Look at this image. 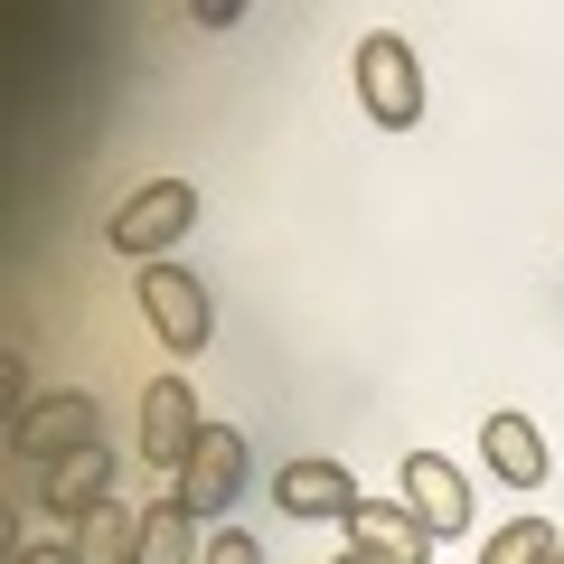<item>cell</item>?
<instances>
[{
	"label": "cell",
	"instance_id": "6da1fadb",
	"mask_svg": "<svg viewBox=\"0 0 564 564\" xmlns=\"http://www.w3.org/2000/svg\"><path fill=\"white\" fill-rule=\"evenodd\" d=\"M198 226V188L180 180V170H161V180H141L132 198L113 207V226H104V245L113 254H132V263H170V245Z\"/></svg>",
	"mask_w": 564,
	"mask_h": 564
},
{
	"label": "cell",
	"instance_id": "7a4b0ae2",
	"mask_svg": "<svg viewBox=\"0 0 564 564\" xmlns=\"http://www.w3.org/2000/svg\"><path fill=\"white\" fill-rule=\"evenodd\" d=\"M348 76H358V104H367L377 132H414L423 122V66H414V47H404L395 29H367L358 57H348Z\"/></svg>",
	"mask_w": 564,
	"mask_h": 564
},
{
	"label": "cell",
	"instance_id": "3957f363",
	"mask_svg": "<svg viewBox=\"0 0 564 564\" xmlns=\"http://www.w3.org/2000/svg\"><path fill=\"white\" fill-rule=\"evenodd\" d=\"M141 321H151V339L170 348V358H198L207 329H217V311H207V282L188 273V263H141Z\"/></svg>",
	"mask_w": 564,
	"mask_h": 564
},
{
	"label": "cell",
	"instance_id": "277c9868",
	"mask_svg": "<svg viewBox=\"0 0 564 564\" xmlns=\"http://www.w3.org/2000/svg\"><path fill=\"white\" fill-rule=\"evenodd\" d=\"M104 433H95V395L85 386H57V395H39L20 423H10V462H29V470H57V462H76V452H95Z\"/></svg>",
	"mask_w": 564,
	"mask_h": 564
},
{
	"label": "cell",
	"instance_id": "5b68a950",
	"mask_svg": "<svg viewBox=\"0 0 564 564\" xmlns=\"http://www.w3.org/2000/svg\"><path fill=\"white\" fill-rule=\"evenodd\" d=\"M245 489V433L236 423H207L198 433V452H188V470H180V489H170V499L188 508V518H226V499H236Z\"/></svg>",
	"mask_w": 564,
	"mask_h": 564
},
{
	"label": "cell",
	"instance_id": "8992f818",
	"mask_svg": "<svg viewBox=\"0 0 564 564\" xmlns=\"http://www.w3.org/2000/svg\"><path fill=\"white\" fill-rule=\"evenodd\" d=\"M273 508H282V518H302V527H348L367 508V489H358V470H339V462H282Z\"/></svg>",
	"mask_w": 564,
	"mask_h": 564
},
{
	"label": "cell",
	"instance_id": "52a82bcc",
	"mask_svg": "<svg viewBox=\"0 0 564 564\" xmlns=\"http://www.w3.org/2000/svg\"><path fill=\"white\" fill-rule=\"evenodd\" d=\"M198 395H188L180 377H151V395H141V452H151V470H188V452H198Z\"/></svg>",
	"mask_w": 564,
	"mask_h": 564
},
{
	"label": "cell",
	"instance_id": "ba28073f",
	"mask_svg": "<svg viewBox=\"0 0 564 564\" xmlns=\"http://www.w3.org/2000/svg\"><path fill=\"white\" fill-rule=\"evenodd\" d=\"M404 508H414L433 536H462L470 527V480L443 462V452H404Z\"/></svg>",
	"mask_w": 564,
	"mask_h": 564
},
{
	"label": "cell",
	"instance_id": "9c48e42d",
	"mask_svg": "<svg viewBox=\"0 0 564 564\" xmlns=\"http://www.w3.org/2000/svg\"><path fill=\"white\" fill-rule=\"evenodd\" d=\"M480 462H489V480H508V489H545V480H555L545 433H536L527 414H489V423H480Z\"/></svg>",
	"mask_w": 564,
	"mask_h": 564
},
{
	"label": "cell",
	"instance_id": "30bf717a",
	"mask_svg": "<svg viewBox=\"0 0 564 564\" xmlns=\"http://www.w3.org/2000/svg\"><path fill=\"white\" fill-rule=\"evenodd\" d=\"M348 545H358V555H377V564H433V527L414 518V508H386V499H367L358 518H348Z\"/></svg>",
	"mask_w": 564,
	"mask_h": 564
},
{
	"label": "cell",
	"instance_id": "8fae6325",
	"mask_svg": "<svg viewBox=\"0 0 564 564\" xmlns=\"http://www.w3.org/2000/svg\"><path fill=\"white\" fill-rule=\"evenodd\" d=\"M39 499H47V518H66V527H85L95 508H113V452H76V462H57L39 480Z\"/></svg>",
	"mask_w": 564,
	"mask_h": 564
},
{
	"label": "cell",
	"instance_id": "7c38bea8",
	"mask_svg": "<svg viewBox=\"0 0 564 564\" xmlns=\"http://www.w3.org/2000/svg\"><path fill=\"white\" fill-rule=\"evenodd\" d=\"M76 564H141V508H95L76 527Z\"/></svg>",
	"mask_w": 564,
	"mask_h": 564
},
{
	"label": "cell",
	"instance_id": "4fadbf2b",
	"mask_svg": "<svg viewBox=\"0 0 564 564\" xmlns=\"http://www.w3.org/2000/svg\"><path fill=\"white\" fill-rule=\"evenodd\" d=\"M207 545H198V518H188L180 499H161V508H141V564H198Z\"/></svg>",
	"mask_w": 564,
	"mask_h": 564
},
{
	"label": "cell",
	"instance_id": "5bb4252c",
	"mask_svg": "<svg viewBox=\"0 0 564 564\" xmlns=\"http://www.w3.org/2000/svg\"><path fill=\"white\" fill-rule=\"evenodd\" d=\"M555 545H564V536H555L545 518H508L499 536H489V555H480V564H555Z\"/></svg>",
	"mask_w": 564,
	"mask_h": 564
},
{
	"label": "cell",
	"instance_id": "9a60e30c",
	"mask_svg": "<svg viewBox=\"0 0 564 564\" xmlns=\"http://www.w3.org/2000/svg\"><path fill=\"white\" fill-rule=\"evenodd\" d=\"M198 564H263V545L245 536V527H217V536H207V555Z\"/></svg>",
	"mask_w": 564,
	"mask_h": 564
},
{
	"label": "cell",
	"instance_id": "2e32d148",
	"mask_svg": "<svg viewBox=\"0 0 564 564\" xmlns=\"http://www.w3.org/2000/svg\"><path fill=\"white\" fill-rule=\"evenodd\" d=\"M20 564H76V545H20Z\"/></svg>",
	"mask_w": 564,
	"mask_h": 564
},
{
	"label": "cell",
	"instance_id": "e0dca14e",
	"mask_svg": "<svg viewBox=\"0 0 564 564\" xmlns=\"http://www.w3.org/2000/svg\"><path fill=\"white\" fill-rule=\"evenodd\" d=\"M339 564H377V555H358V545H348V555H339Z\"/></svg>",
	"mask_w": 564,
	"mask_h": 564
},
{
	"label": "cell",
	"instance_id": "ac0fdd59",
	"mask_svg": "<svg viewBox=\"0 0 564 564\" xmlns=\"http://www.w3.org/2000/svg\"><path fill=\"white\" fill-rule=\"evenodd\" d=\"M555 564H564V545H555Z\"/></svg>",
	"mask_w": 564,
	"mask_h": 564
}]
</instances>
